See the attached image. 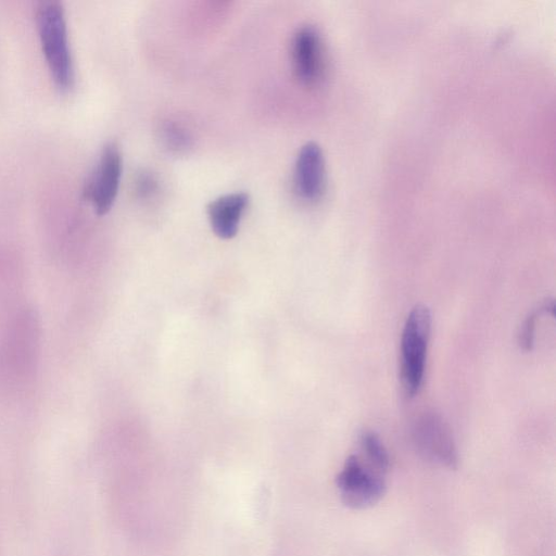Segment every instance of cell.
<instances>
[{
	"mask_svg": "<svg viewBox=\"0 0 556 556\" xmlns=\"http://www.w3.org/2000/svg\"><path fill=\"white\" fill-rule=\"evenodd\" d=\"M162 138L166 147L173 151H184L190 146L188 134L175 124H167L162 129Z\"/></svg>",
	"mask_w": 556,
	"mask_h": 556,
	"instance_id": "cell-10",
	"label": "cell"
},
{
	"mask_svg": "<svg viewBox=\"0 0 556 556\" xmlns=\"http://www.w3.org/2000/svg\"><path fill=\"white\" fill-rule=\"evenodd\" d=\"M294 185L296 192L305 201L314 202L323 195L326 185L325 159L316 142L309 141L299 151Z\"/></svg>",
	"mask_w": 556,
	"mask_h": 556,
	"instance_id": "cell-7",
	"label": "cell"
},
{
	"mask_svg": "<svg viewBox=\"0 0 556 556\" xmlns=\"http://www.w3.org/2000/svg\"><path fill=\"white\" fill-rule=\"evenodd\" d=\"M536 317V313L530 314L520 329L519 344L525 351L531 350L534 344Z\"/></svg>",
	"mask_w": 556,
	"mask_h": 556,
	"instance_id": "cell-11",
	"label": "cell"
},
{
	"mask_svg": "<svg viewBox=\"0 0 556 556\" xmlns=\"http://www.w3.org/2000/svg\"><path fill=\"white\" fill-rule=\"evenodd\" d=\"M122 169L123 159L118 146L115 142L106 143L84 188L85 198L98 215H104L111 210L118 192Z\"/></svg>",
	"mask_w": 556,
	"mask_h": 556,
	"instance_id": "cell-4",
	"label": "cell"
},
{
	"mask_svg": "<svg viewBox=\"0 0 556 556\" xmlns=\"http://www.w3.org/2000/svg\"><path fill=\"white\" fill-rule=\"evenodd\" d=\"M359 446L369 466L384 475L390 460L388 452L380 438L371 431H364L359 435Z\"/></svg>",
	"mask_w": 556,
	"mask_h": 556,
	"instance_id": "cell-9",
	"label": "cell"
},
{
	"mask_svg": "<svg viewBox=\"0 0 556 556\" xmlns=\"http://www.w3.org/2000/svg\"><path fill=\"white\" fill-rule=\"evenodd\" d=\"M292 62L296 77L306 86L317 84L324 74V50L318 31L303 26L294 34Z\"/></svg>",
	"mask_w": 556,
	"mask_h": 556,
	"instance_id": "cell-6",
	"label": "cell"
},
{
	"mask_svg": "<svg viewBox=\"0 0 556 556\" xmlns=\"http://www.w3.org/2000/svg\"><path fill=\"white\" fill-rule=\"evenodd\" d=\"M413 441L418 453L429 462L454 468L457 451L448 425L437 413H425L415 421Z\"/></svg>",
	"mask_w": 556,
	"mask_h": 556,
	"instance_id": "cell-5",
	"label": "cell"
},
{
	"mask_svg": "<svg viewBox=\"0 0 556 556\" xmlns=\"http://www.w3.org/2000/svg\"><path fill=\"white\" fill-rule=\"evenodd\" d=\"M249 203V195L235 192L222 195L207 205V216L215 235L220 239L233 238Z\"/></svg>",
	"mask_w": 556,
	"mask_h": 556,
	"instance_id": "cell-8",
	"label": "cell"
},
{
	"mask_svg": "<svg viewBox=\"0 0 556 556\" xmlns=\"http://www.w3.org/2000/svg\"><path fill=\"white\" fill-rule=\"evenodd\" d=\"M342 502L351 508H366L376 504L384 494L383 475L351 455L337 477Z\"/></svg>",
	"mask_w": 556,
	"mask_h": 556,
	"instance_id": "cell-3",
	"label": "cell"
},
{
	"mask_svg": "<svg viewBox=\"0 0 556 556\" xmlns=\"http://www.w3.org/2000/svg\"><path fill=\"white\" fill-rule=\"evenodd\" d=\"M36 23L51 77L60 90H68L74 84V64L62 3L41 1L36 9Z\"/></svg>",
	"mask_w": 556,
	"mask_h": 556,
	"instance_id": "cell-1",
	"label": "cell"
},
{
	"mask_svg": "<svg viewBox=\"0 0 556 556\" xmlns=\"http://www.w3.org/2000/svg\"><path fill=\"white\" fill-rule=\"evenodd\" d=\"M431 328V315L424 305L415 306L404 324L401 339V379L408 396L420 389Z\"/></svg>",
	"mask_w": 556,
	"mask_h": 556,
	"instance_id": "cell-2",
	"label": "cell"
}]
</instances>
